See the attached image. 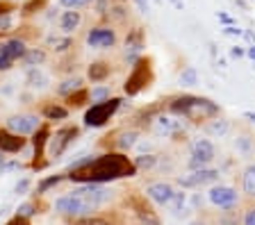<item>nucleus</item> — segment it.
I'll return each instance as SVG.
<instances>
[{
	"mask_svg": "<svg viewBox=\"0 0 255 225\" xmlns=\"http://www.w3.org/2000/svg\"><path fill=\"white\" fill-rule=\"evenodd\" d=\"M135 173H137V166L132 161H128V157H123L121 152H109V155L93 157L87 166L71 171L69 180L82 182V184L87 182L103 184V182L119 180V177H132Z\"/></svg>",
	"mask_w": 255,
	"mask_h": 225,
	"instance_id": "1",
	"label": "nucleus"
},
{
	"mask_svg": "<svg viewBox=\"0 0 255 225\" xmlns=\"http://www.w3.org/2000/svg\"><path fill=\"white\" fill-rule=\"evenodd\" d=\"M107 198H109V193L105 191L100 184L87 182L82 189H78V191L55 200V209L64 216H87V214H91L96 207H100Z\"/></svg>",
	"mask_w": 255,
	"mask_h": 225,
	"instance_id": "2",
	"label": "nucleus"
},
{
	"mask_svg": "<svg viewBox=\"0 0 255 225\" xmlns=\"http://www.w3.org/2000/svg\"><path fill=\"white\" fill-rule=\"evenodd\" d=\"M119 105H121L119 98H107V100L96 102V105H91V109L85 114V123H87L89 128H100V125H105L109 118L114 116Z\"/></svg>",
	"mask_w": 255,
	"mask_h": 225,
	"instance_id": "3",
	"label": "nucleus"
},
{
	"mask_svg": "<svg viewBox=\"0 0 255 225\" xmlns=\"http://www.w3.org/2000/svg\"><path fill=\"white\" fill-rule=\"evenodd\" d=\"M148 82H151V62H148V59H141V62H137L132 75L128 77V82H125V93H128V96H137Z\"/></svg>",
	"mask_w": 255,
	"mask_h": 225,
	"instance_id": "4",
	"label": "nucleus"
},
{
	"mask_svg": "<svg viewBox=\"0 0 255 225\" xmlns=\"http://www.w3.org/2000/svg\"><path fill=\"white\" fill-rule=\"evenodd\" d=\"M39 128V118L32 116V114H18V116H11L9 121H7V130L14 134H32L37 132Z\"/></svg>",
	"mask_w": 255,
	"mask_h": 225,
	"instance_id": "5",
	"label": "nucleus"
},
{
	"mask_svg": "<svg viewBox=\"0 0 255 225\" xmlns=\"http://www.w3.org/2000/svg\"><path fill=\"white\" fill-rule=\"evenodd\" d=\"M214 159V148H212L210 141L205 139H198L194 146H191V168H198V166H205L210 161Z\"/></svg>",
	"mask_w": 255,
	"mask_h": 225,
	"instance_id": "6",
	"label": "nucleus"
},
{
	"mask_svg": "<svg viewBox=\"0 0 255 225\" xmlns=\"http://www.w3.org/2000/svg\"><path fill=\"white\" fill-rule=\"evenodd\" d=\"M214 114H219V107L214 105V102L205 100V98H194L189 105V109H187L185 116L194 118V121H203V118L207 116H214Z\"/></svg>",
	"mask_w": 255,
	"mask_h": 225,
	"instance_id": "7",
	"label": "nucleus"
},
{
	"mask_svg": "<svg viewBox=\"0 0 255 225\" xmlns=\"http://www.w3.org/2000/svg\"><path fill=\"white\" fill-rule=\"evenodd\" d=\"M78 137V128H64L60 132H55V137L50 139V155L53 157H60L66 148H69L71 139Z\"/></svg>",
	"mask_w": 255,
	"mask_h": 225,
	"instance_id": "8",
	"label": "nucleus"
},
{
	"mask_svg": "<svg viewBox=\"0 0 255 225\" xmlns=\"http://www.w3.org/2000/svg\"><path fill=\"white\" fill-rule=\"evenodd\" d=\"M114 41L116 34L109 27H96V30H91L87 34V43L91 48H109V46H114Z\"/></svg>",
	"mask_w": 255,
	"mask_h": 225,
	"instance_id": "9",
	"label": "nucleus"
},
{
	"mask_svg": "<svg viewBox=\"0 0 255 225\" xmlns=\"http://www.w3.org/2000/svg\"><path fill=\"white\" fill-rule=\"evenodd\" d=\"M210 203L217 205V207L228 209V207H233V205L237 203V191L230 189V187H214L210 191Z\"/></svg>",
	"mask_w": 255,
	"mask_h": 225,
	"instance_id": "10",
	"label": "nucleus"
},
{
	"mask_svg": "<svg viewBox=\"0 0 255 225\" xmlns=\"http://www.w3.org/2000/svg\"><path fill=\"white\" fill-rule=\"evenodd\" d=\"M173 187L167 182H155L151 184V187L146 189V196L153 200V203H158V205H169L171 203V198H173Z\"/></svg>",
	"mask_w": 255,
	"mask_h": 225,
	"instance_id": "11",
	"label": "nucleus"
},
{
	"mask_svg": "<svg viewBox=\"0 0 255 225\" xmlns=\"http://www.w3.org/2000/svg\"><path fill=\"white\" fill-rule=\"evenodd\" d=\"M25 53H27V48H25V43H23L21 39H9V41L0 43V57L9 59V62L21 59Z\"/></svg>",
	"mask_w": 255,
	"mask_h": 225,
	"instance_id": "12",
	"label": "nucleus"
},
{
	"mask_svg": "<svg viewBox=\"0 0 255 225\" xmlns=\"http://www.w3.org/2000/svg\"><path fill=\"white\" fill-rule=\"evenodd\" d=\"M25 146V139L21 134H14L9 130H0V152H18Z\"/></svg>",
	"mask_w": 255,
	"mask_h": 225,
	"instance_id": "13",
	"label": "nucleus"
},
{
	"mask_svg": "<svg viewBox=\"0 0 255 225\" xmlns=\"http://www.w3.org/2000/svg\"><path fill=\"white\" fill-rule=\"evenodd\" d=\"M219 177V171H212V168H198L196 173H191L189 177H180V184L185 187H198V184H207V182H214Z\"/></svg>",
	"mask_w": 255,
	"mask_h": 225,
	"instance_id": "14",
	"label": "nucleus"
},
{
	"mask_svg": "<svg viewBox=\"0 0 255 225\" xmlns=\"http://www.w3.org/2000/svg\"><path fill=\"white\" fill-rule=\"evenodd\" d=\"M48 137H50V132L46 128H37V134H34V139H32V144H34V157H41L44 155V148H46V144H48Z\"/></svg>",
	"mask_w": 255,
	"mask_h": 225,
	"instance_id": "15",
	"label": "nucleus"
},
{
	"mask_svg": "<svg viewBox=\"0 0 255 225\" xmlns=\"http://www.w3.org/2000/svg\"><path fill=\"white\" fill-rule=\"evenodd\" d=\"M27 84L32 86V89H46L48 86V77L39 69H30L27 71Z\"/></svg>",
	"mask_w": 255,
	"mask_h": 225,
	"instance_id": "16",
	"label": "nucleus"
},
{
	"mask_svg": "<svg viewBox=\"0 0 255 225\" xmlns=\"http://www.w3.org/2000/svg\"><path fill=\"white\" fill-rule=\"evenodd\" d=\"M82 16H80V11H66L64 16H62V30L64 32H73L78 25H80Z\"/></svg>",
	"mask_w": 255,
	"mask_h": 225,
	"instance_id": "17",
	"label": "nucleus"
},
{
	"mask_svg": "<svg viewBox=\"0 0 255 225\" xmlns=\"http://www.w3.org/2000/svg\"><path fill=\"white\" fill-rule=\"evenodd\" d=\"M107 75H109V66H107V64H103V62H96V64L89 66V77H91L93 82L105 80Z\"/></svg>",
	"mask_w": 255,
	"mask_h": 225,
	"instance_id": "18",
	"label": "nucleus"
},
{
	"mask_svg": "<svg viewBox=\"0 0 255 225\" xmlns=\"http://www.w3.org/2000/svg\"><path fill=\"white\" fill-rule=\"evenodd\" d=\"M44 116L50 121H62V118L69 116V109L60 107V105H48V107H44Z\"/></svg>",
	"mask_w": 255,
	"mask_h": 225,
	"instance_id": "19",
	"label": "nucleus"
},
{
	"mask_svg": "<svg viewBox=\"0 0 255 225\" xmlns=\"http://www.w3.org/2000/svg\"><path fill=\"white\" fill-rule=\"evenodd\" d=\"M180 84H185V86L198 84V73H196L194 66H187V69L180 73Z\"/></svg>",
	"mask_w": 255,
	"mask_h": 225,
	"instance_id": "20",
	"label": "nucleus"
},
{
	"mask_svg": "<svg viewBox=\"0 0 255 225\" xmlns=\"http://www.w3.org/2000/svg\"><path fill=\"white\" fill-rule=\"evenodd\" d=\"M244 191L255 198V166H249L244 171Z\"/></svg>",
	"mask_w": 255,
	"mask_h": 225,
	"instance_id": "21",
	"label": "nucleus"
},
{
	"mask_svg": "<svg viewBox=\"0 0 255 225\" xmlns=\"http://www.w3.org/2000/svg\"><path fill=\"white\" fill-rule=\"evenodd\" d=\"M23 59H25V64L34 66V64H41V62H44L46 53H44V50H30V53L23 55Z\"/></svg>",
	"mask_w": 255,
	"mask_h": 225,
	"instance_id": "22",
	"label": "nucleus"
},
{
	"mask_svg": "<svg viewBox=\"0 0 255 225\" xmlns=\"http://www.w3.org/2000/svg\"><path fill=\"white\" fill-rule=\"evenodd\" d=\"M80 84H82L80 77H73V80H66L64 84H60V89H57V91L64 93V96H66V93H73L76 89H80Z\"/></svg>",
	"mask_w": 255,
	"mask_h": 225,
	"instance_id": "23",
	"label": "nucleus"
},
{
	"mask_svg": "<svg viewBox=\"0 0 255 225\" xmlns=\"http://www.w3.org/2000/svg\"><path fill=\"white\" fill-rule=\"evenodd\" d=\"M135 141H137V132H125V134H121L119 148L121 150H128V148H132V146H135Z\"/></svg>",
	"mask_w": 255,
	"mask_h": 225,
	"instance_id": "24",
	"label": "nucleus"
},
{
	"mask_svg": "<svg viewBox=\"0 0 255 225\" xmlns=\"http://www.w3.org/2000/svg\"><path fill=\"white\" fill-rule=\"evenodd\" d=\"M89 98V91H85V89H76V93H69V102L71 105H82V102Z\"/></svg>",
	"mask_w": 255,
	"mask_h": 225,
	"instance_id": "25",
	"label": "nucleus"
},
{
	"mask_svg": "<svg viewBox=\"0 0 255 225\" xmlns=\"http://www.w3.org/2000/svg\"><path fill=\"white\" fill-rule=\"evenodd\" d=\"M76 225H112L109 221L100 219V216H85V219L76 221Z\"/></svg>",
	"mask_w": 255,
	"mask_h": 225,
	"instance_id": "26",
	"label": "nucleus"
},
{
	"mask_svg": "<svg viewBox=\"0 0 255 225\" xmlns=\"http://www.w3.org/2000/svg\"><path fill=\"white\" fill-rule=\"evenodd\" d=\"M207 130H210L212 134H219V137H221V134L228 132V123H226V121H214V123H212Z\"/></svg>",
	"mask_w": 255,
	"mask_h": 225,
	"instance_id": "27",
	"label": "nucleus"
},
{
	"mask_svg": "<svg viewBox=\"0 0 255 225\" xmlns=\"http://www.w3.org/2000/svg\"><path fill=\"white\" fill-rule=\"evenodd\" d=\"M57 182H62V175H53V177H48V180H44V182L39 184V193H46L50 187H55Z\"/></svg>",
	"mask_w": 255,
	"mask_h": 225,
	"instance_id": "28",
	"label": "nucleus"
},
{
	"mask_svg": "<svg viewBox=\"0 0 255 225\" xmlns=\"http://www.w3.org/2000/svg\"><path fill=\"white\" fill-rule=\"evenodd\" d=\"M89 96H91V100H96V102L107 100V98H109V89H105V86H103V89H93Z\"/></svg>",
	"mask_w": 255,
	"mask_h": 225,
	"instance_id": "29",
	"label": "nucleus"
},
{
	"mask_svg": "<svg viewBox=\"0 0 255 225\" xmlns=\"http://www.w3.org/2000/svg\"><path fill=\"white\" fill-rule=\"evenodd\" d=\"M153 164H155V157H151V155H141L139 159H137L135 166H139V168H151Z\"/></svg>",
	"mask_w": 255,
	"mask_h": 225,
	"instance_id": "30",
	"label": "nucleus"
},
{
	"mask_svg": "<svg viewBox=\"0 0 255 225\" xmlns=\"http://www.w3.org/2000/svg\"><path fill=\"white\" fill-rule=\"evenodd\" d=\"M32 214H34V207L30 203L21 205V207L16 209V216H23V219H27V216H32Z\"/></svg>",
	"mask_w": 255,
	"mask_h": 225,
	"instance_id": "31",
	"label": "nucleus"
},
{
	"mask_svg": "<svg viewBox=\"0 0 255 225\" xmlns=\"http://www.w3.org/2000/svg\"><path fill=\"white\" fill-rule=\"evenodd\" d=\"M89 0H62V5L64 7H71V9H73V7H82V5H87Z\"/></svg>",
	"mask_w": 255,
	"mask_h": 225,
	"instance_id": "32",
	"label": "nucleus"
},
{
	"mask_svg": "<svg viewBox=\"0 0 255 225\" xmlns=\"http://www.w3.org/2000/svg\"><path fill=\"white\" fill-rule=\"evenodd\" d=\"M9 27H11V18L7 16V14H2V16H0V32H5Z\"/></svg>",
	"mask_w": 255,
	"mask_h": 225,
	"instance_id": "33",
	"label": "nucleus"
},
{
	"mask_svg": "<svg viewBox=\"0 0 255 225\" xmlns=\"http://www.w3.org/2000/svg\"><path fill=\"white\" fill-rule=\"evenodd\" d=\"M237 146H239V150H244V152H246V150L251 148V141H249V137H242V139L237 141Z\"/></svg>",
	"mask_w": 255,
	"mask_h": 225,
	"instance_id": "34",
	"label": "nucleus"
},
{
	"mask_svg": "<svg viewBox=\"0 0 255 225\" xmlns=\"http://www.w3.org/2000/svg\"><path fill=\"white\" fill-rule=\"evenodd\" d=\"M223 32L230 34V37H239V34H242V30H239V27H235V25H228L226 30H223Z\"/></svg>",
	"mask_w": 255,
	"mask_h": 225,
	"instance_id": "35",
	"label": "nucleus"
},
{
	"mask_svg": "<svg viewBox=\"0 0 255 225\" xmlns=\"http://www.w3.org/2000/svg\"><path fill=\"white\" fill-rule=\"evenodd\" d=\"M27 187H30V182H27V180H21V182L16 184V193H25Z\"/></svg>",
	"mask_w": 255,
	"mask_h": 225,
	"instance_id": "36",
	"label": "nucleus"
},
{
	"mask_svg": "<svg viewBox=\"0 0 255 225\" xmlns=\"http://www.w3.org/2000/svg\"><path fill=\"white\" fill-rule=\"evenodd\" d=\"M11 64H14V62H9V59H5V57H0V71H9Z\"/></svg>",
	"mask_w": 255,
	"mask_h": 225,
	"instance_id": "37",
	"label": "nucleus"
},
{
	"mask_svg": "<svg viewBox=\"0 0 255 225\" xmlns=\"http://www.w3.org/2000/svg\"><path fill=\"white\" fill-rule=\"evenodd\" d=\"M244 225H255V209H251L244 219Z\"/></svg>",
	"mask_w": 255,
	"mask_h": 225,
	"instance_id": "38",
	"label": "nucleus"
},
{
	"mask_svg": "<svg viewBox=\"0 0 255 225\" xmlns=\"http://www.w3.org/2000/svg\"><path fill=\"white\" fill-rule=\"evenodd\" d=\"M7 225H27V223H25V219H23V216H16V219H14V221H9V223H7Z\"/></svg>",
	"mask_w": 255,
	"mask_h": 225,
	"instance_id": "39",
	"label": "nucleus"
},
{
	"mask_svg": "<svg viewBox=\"0 0 255 225\" xmlns=\"http://www.w3.org/2000/svg\"><path fill=\"white\" fill-rule=\"evenodd\" d=\"M219 21H221V23H226V25H233V18H230V16H226V14H219Z\"/></svg>",
	"mask_w": 255,
	"mask_h": 225,
	"instance_id": "40",
	"label": "nucleus"
},
{
	"mask_svg": "<svg viewBox=\"0 0 255 225\" xmlns=\"http://www.w3.org/2000/svg\"><path fill=\"white\" fill-rule=\"evenodd\" d=\"M230 55H233V57H242V55H244V50L239 48V46H235V48L230 50Z\"/></svg>",
	"mask_w": 255,
	"mask_h": 225,
	"instance_id": "41",
	"label": "nucleus"
},
{
	"mask_svg": "<svg viewBox=\"0 0 255 225\" xmlns=\"http://www.w3.org/2000/svg\"><path fill=\"white\" fill-rule=\"evenodd\" d=\"M244 116H246V118H249L251 123H255V114H253V112H244Z\"/></svg>",
	"mask_w": 255,
	"mask_h": 225,
	"instance_id": "42",
	"label": "nucleus"
},
{
	"mask_svg": "<svg viewBox=\"0 0 255 225\" xmlns=\"http://www.w3.org/2000/svg\"><path fill=\"white\" fill-rule=\"evenodd\" d=\"M246 55H249L251 59H255V48H249V50H246Z\"/></svg>",
	"mask_w": 255,
	"mask_h": 225,
	"instance_id": "43",
	"label": "nucleus"
},
{
	"mask_svg": "<svg viewBox=\"0 0 255 225\" xmlns=\"http://www.w3.org/2000/svg\"><path fill=\"white\" fill-rule=\"evenodd\" d=\"M173 2H175L178 7H182V0H173Z\"/></svg>",
	"mask_w": 255,
	"mask_h": 225,
	"instance_id": "44",
	"label": "nucleus"
},
{
	"mask_svg": "<svg viewBox=\"0 0 255 225\" xmlns=\"http://www.w3.org/2000/svg\"><path fill=\"white\" fill-rule=\"evenodd\" d=\"M2 161H5V157H2V155H0V166H2Z\"/></svg>",
	"mask_w": 255,
	"mask_h": 225,
	"instance_id": "45",
	"label": "nucleus"
}]
</instances>
